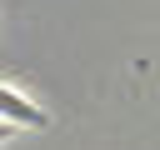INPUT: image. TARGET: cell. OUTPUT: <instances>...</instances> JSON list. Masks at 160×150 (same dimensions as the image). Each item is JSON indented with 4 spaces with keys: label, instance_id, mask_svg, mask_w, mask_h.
<instances>
[{
    "label": "cell",
    "instance_id": "cell-2",
    "mask_svg": "<svg viewBox=\"0 0 160 150\" xmlns=\"http://www.w3.org/2000/svg\"><path fill=\"white\" fill-rule=\"evenodd\" d=\"M5 135H10V120H0V140H5Z\"/></svg>",
    "mask_w": 160,
    "mask_h": 150
},
{
    "label": "cell",
    "instance_id": "cell-1",
    "mask_svg": "<svg viewBox=\"0 0 160 150\" xmlns=\"http://www.w3.org/2000/svg\"><path fill=\"white\" fill-rule=\"evenodd\" d=\"M0 120H10V125H45V115L10 85H0Z\"/></svg>",
    "mask_w": 160,
    "mask_h": 150
}]
</instances>
